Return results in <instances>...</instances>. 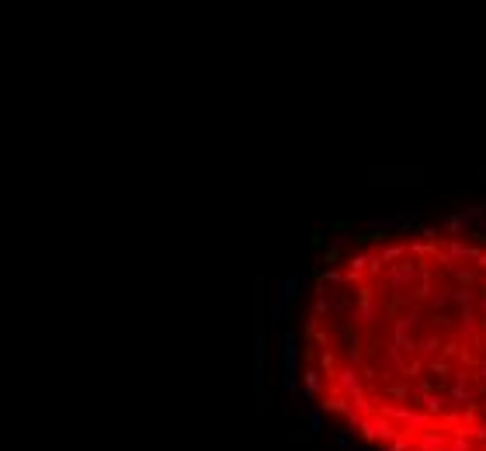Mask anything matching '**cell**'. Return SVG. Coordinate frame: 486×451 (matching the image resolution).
I'll use <instances>...</instances> for the list:
<instances>
[{"mask_svg": "<svg viewBox=\"0 0 486 451\" xmlns=\"http://www.w3.org/2000/svg\"><path fill=\"white\" fill-rule=\"evenodd\" d=\"M309 281L302 399L355 451H486V219L372 222Z\"/></svg>", "mask_w": 486, "mask_h": 451, "instance_id": "cell-1", "label": "cell"}]
</instances>
